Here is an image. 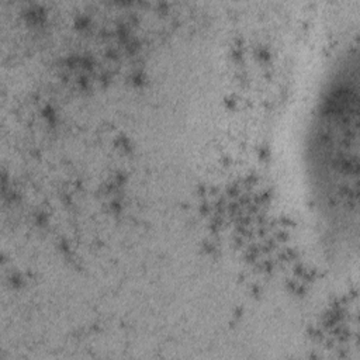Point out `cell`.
<instances>
[{"label": "cell", "instance_id": "cell-1", "mask_svg": "<svg viewBox=\"0 0 360 360\" xmlns=\"http://www.w3.org/2000/svg\"><path fill=\"white\" fill-rule=\"evenodd\" d=\"M315 181L328 211L352 224L357 217L359 75L357 58H345L318 107L312 132Z\"/></svg>", "mask_w": 360, "mask_h": 360}]
</instances>
